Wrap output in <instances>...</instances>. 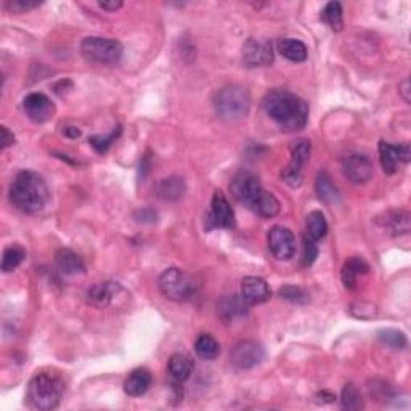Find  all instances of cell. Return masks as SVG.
Here are the masks:
<instances>
[{
  "label": "cell",
  "instance_id": "1",
  "mask_svg": "<svg viewBox=\"0 0 411 411\" xmlns=\"http://www.w3.org/2000/svg\"><path fill=\"white\" fill-rule=\"evenodd\" d=\"M264 110L273 119L283 131L294 132L301 131L307 126L308 121V106L307 103L291 94L288 90H272L265 95L262 101Z\"/></svg>",
  "mask_w": 411,
  "mask_h": 411
},
{
  "label": "cell",
  "instance_id": "2",
  "mask_svg": "<svg viewBox=\"0 0 411 411\" xmlns=\"http://www.w3.org/2000/svg\"><path fill=\"white\" fill-rule=\"evenodd\" d=\"M230 192L238 203L245 204L264 219H272L280 212V201L275 194L265 190L259 178L251 172H241L233 177Z\"/></svg>",
  "mask_w": 411,
  "mask_h": 411
},
{
  "label": "cell",
  "instance_id": "3",
  "mask_svg": "<svg viewBox=\"0 0 411 411\" xmlns=\"http://www.w3.org/2000/svg\"><path fill=\"white\" fill-rule=\"evenodd\" d=\"M10 203L16 209L26 214H36L42 210L50 201V190H48L44 177L31 171H23L16 174L12 185H10Z\"/></svg>",
  "mask_w": 411,
  "mask_h": 411
},
{
  "label": "cell",
  "instance_id": "4",
  "mask_svg": "<svg viewBox=\"0 0 411 411\" xmlns=\"http://www.w3.org/2000/svg\"><path fill=\"white\" fill-rule=\"evenodd\" d=\"M64 394V381L58 373L42 371L32 377L28 386V403L32 410H55Z\"/></svg>",
  "mask_w": 411,
  "mask_h": 411
},
{
  "label": "cell",
  "instance_id": "5",
  "mask_svg": "<svg viewBox=\"0 0 411 411\" xmlns=\"http://www.w3.org/2000/svg\"><path fill=\"white\" fill-rule=\"evenodd\" d=\"M214 110L224 121H238L247 116L251 110V96L243 85H225L214 95Z\"/></svg>",
  "mask_w": 411,
  "mask_h": 411
},
{
  "label": "cell",
  "instance_id": "6",
  "mask_svg": "<svg viewBox=\"0 0 411 411\" xmlns=\"http://www.w3.org/2000/svg\"><path fill=\"white\" fill-rule=\"evenodd\" d=\"M158 288L166 299L174 302H188L196 294L198 284L194 283L192 275L183 272L182 268L171 267L159 275Z\"/></svg>",
  "mask_w": 411,
  "mask_h": 411
},
{
  "label": "cell",
  "instance_id": "7",
  "mask_svg": "<svg viewBox=\"0 0 411 411\" xmlns=\"http://www.w3.org/2000/svg\"><path fill=\"white\" fill-rule=\"evenodd\" d=\"M80 53L89 63L101 64V66H110L116 64L122 57V45L115 39H106V37H85L80 42Z\"/></svg>",
  "mask_w": 411,
  "mask_h": 411
},
{
  "label": "cell",
  "instance_id": "8",
  "mask_svg": "<svg viewBox=\"0 0 411 411\" xmlns=\"http://www.w3.org/2000/svg\"><path fill=\"white\" fill-rule=\"evenodd\" d=\"M310 142L304 138L297 140L291 147V161L288 167L281 172V177L289 187H299L302 183V167H304L307 159L310 158Z\"/></svg>",
  "mask_w": 411,
  "mask_h": 411
},
{
  "label": "cell",
  "instance_id": "9",
  "mask_svg": "<svg viewBox=\"0 0 411 411\" xmlns=\"http://www.w3.org/2000/svg\"><path fill=\"white\" fill-rule=\"evenodd\" d=\"M268 247L278 261H291L296 256V236L286 226L275 225L268 231Z\"/></svg>",
  "mask_w": 411,
  "mask_h": 411
},
{
  "label": "cell",
  "instance_id": "10",
  "mask_svg": "<svg viewBox=\"0 0 411 411\" xmlns=\"http://www.w3.org/2000/svg\"><path fill=\"white\" fill-rule=\"evenodd\" d=\"M342 172L347 180L355 185H363L368 180H371L375 167L366 154L349 153L342 158Z\"/></svg>",
  "mask_w": 411,
  "mask_h": 411
},
{
  "label": "cell",
  "instance_id": "11",
  "mask_svg": "<svg viewBox=\"0 0 411 411\" xmlns=\"http://www.w3.org/2000/svg\"><path fill=\"white\" fill-rule=\"evenodd\" d=\"M265 356L264 347L256 340H241L230 352L231 365L238 370H250L257 366Z\"/></svg>",
  "mask_w": 411,
  "mask_h": 411
},
{
  "label": "cell",
  "instance_id": "12",
  "mask_svg": "<svg viewBox=\"0 0 411 411\" xmlns=\"http://www.w3.org/2000/svg\"><path fill=\"white\" fill-rule=\"evenodd\" d=\"M273 62V45L268 39L251 37L243 45V63L247 68L268 66Z\"/></svg>",
  "mask_w": 411,
  "mask_h": 411
},
{
  "label": "cell",
  "instance_id": "13",
  "mask_svg": "<svg viewBox=\"0 0 411 411\" xmlns=\"http://www.w3.org/2000/svg\"><path fill=\"white\" fill-rule=\"evenodd\" d=\"M122 296H127V293L116 281H100L87 289V302L96 308L115 305Z\"/></svg>",
  "mask_w": 411,
  "mask_h": 411
},
{
  "label": "cell",
  "instance_id": "14",
  "mask_svg": "<svg viewBox=\"0 0 411 411\" xmlns=\"http://www.w3.org/2000/svg\"><path fill=\"white\" fill-rule=\"evenodd\" d=\"M411 158V150L408 145H392L381 140L380 142V159L382 171L387 175L396 174L398 167L407 164Z\"/></svg>",
  "mask_w": 411,
  "mask_h": 411
},
{
  "label": "cell",
  "instance_id": "15",
  "mask_svg": "<svg viewBox=\"0 0 411 411\" xmlns=\"http://www.w3.org/2000/svg\"><path fill=\"white\" fill-rule=\"evenodd\" d=\"M208 229H214V226H220V229H231L235 226V214L233 209L229 203V199L225 198V194L222 192H215L210 201V212L208 215Z\"/></svg>",
  "mask_w": 411,
  "mask_h": 411
},
{
  "label": "cell",
  "instance_id": "16",
  "mask_svg": "<svg viewBox=\"0 0 411 411\" xmlns=\"http://www.w3.org/2000/svg\"><path fill=\"white\" fill-rule=\"evenodd\" d=\"M23 108L26 111V116H28L32 122L44 124L50 121L52 116L55 115V105L53 101L48 99L44 94H29L23 100Z\"/></svg>",
  "mask_w": 411,
  "mask_h": 411
},
{
  "label": "cell",
  "instance_id": "17",
  "mask_svg": "<svg viewBox=\"0 0 411 411\" xmlns=\"http://www.w3.org/2000/svg\"><path fill=\"white\" fill-rule=\"evenodd\" d=\"M272 296L267 281L257 277H246L241 283V299L247 305H257L267 302Z\"/></svg>",
  "mask_w": 411,
  "mask_h": 411
},
{
  "label": "cell",
  "instance_id": "18",
  "mask_svg": "<svg viewBox=\"0 0 411 411\" xmlns=\"http://www.w3.org/2000/svg\"><path fill=\"white\" fill-rule=\"evenodd\" d=\"M185 180L178 175H171L166 178H161V180L154 185V194L162 201L174 203L178 201L183 194H185Z\"/></svg>",
  "mask_w": 411,
  "mask_h": 411
},
{
  "label": "cell",
  "instance_id": "19",
  "mask_svg": "<svg viewBox=\"0 0 411 411\" xmlns=\"http://www.w3.org/2000/svg\"><path fill=\"white\" fill-rule=\"evenodd\" d=\"M55 264L59 273L64 277H75V275L85 273L82 259L71 250H58L55 254Z\"/></svg>",
  "mask_w": 411,
  "mask_h": 411
},
{
  "label": "cell",
  "instance_id": "20",
  "mask_svg": "<svg viewBox=\"0 0 411 411\" xmlns=\"http://www.w3.org/2000/svg\"><path fill=\"white\" fill-rule=\"evenodd\" d=\"M151 381H153V377H151V373L148 370L137 368L124 382V391H126L129 397H142L150 389Z\"/></svg>",
  "mask_w": 411,
  "mask_h": 411
},
{
  "label": "cell",
  "instance_id": "21",
  "mask_svg": "<svg viewBox=\"0 0 411 411\" xmlns=\"http://www.w3.org/2000/svg\"><path fill=\"white\" fill-rule=\"evenodd\" d=\"M377 224L394 236L407 235L410 231V214L407 210H392L384 215V219H377Z\"/></svg>",
  "mask_w": 411,
  "mask_h": 411
},
{
  "label": "cell",
  "instance_id": "22",
  "mask_svg": "<svg viewBox=\"0 0 411 411\" xmlns=\"http://www.w3.org/2000/svg\"><path fill=\"white\" fill-rule=\"evenodd\" d=\"M368 264L361 257H350L347 262L342 265V270H340V280H342V284L347 289H354L356 286V278L361 277V275L368 273Z\"/></svg>",
  "mask_w": 411,
  "mask_h": 411
},
{
  "label": "cell",
  "instance_id": "23",
  "mask_svg": "<svg viewBox=\"0 0 411 411\" xmlns=\"http://www.w3.org/2000/svg\"><path fill=\"white\" fill-rule=\"evenodd\" d=\"M193 368V360L185 354H174L169 359V363H167V371H169L172 380L177 382L187 381L192 376Z\"/></svg>",
  "mask_w": 411,
  "mask_h": 411
},
{
  "label": "cell",
  "instance_id": "24",
  "mask_svg": "<svg viewBox=\"0 0 411 411\" xmlns=\"http://www.w3.org/2000/svg\"><path fill=\"white\" fill-rule=\"evenodd\" d=\"M315 192L318 199L328 206H334L340 201L338 187L334 185L331 177H329L326 172H320V174H318L315 182Z\"/></svg>",
  "mask_w": 411,
  "mask_h": 411
},
{
  "label": "cell",
  "instance_id": "25",
  "mask_svg": "<svg viewBox=\"0 0 411 411\" xmlns=\"http://www.w3.org/2000/svg\"><path fill=\"white\" fill-rule=\"evenodd\" d=\"M278 52L283 55L286 59L293 63H302L307 59V47L304 42L291 39V37H284V39L278 41Z\"/></svg>",
  "mask_w": 411,
  "mask_h": 411
},
{
  "label": "cell",
  "instance_id": "26",
  "mask_svg": "<svg viewBox=\"0 0 411 411\" xmlns=\"http://www.w3.org/2000/svg\"><path fill=\"white\" fill-rule=\"evenodd\" d=\"M246 307L247 304L241 297L238 296H226L224 299L220 301L219 304V313L220 317L224 318L225 322L233 320L236 317H241L246 313Z\"/></svg>",
  "mask_w": 411,
  "mask_h": 411
},
{
  "label": "cell",
  "instance_id": "27",
  "mask_svg": "<svg viewBox=\"0 0 411 411\" xmlns=\"http://www.w3.org/2000/svg\"><path fill=\"white\" fill-rule=\"evenodd\" d=\"M328 233V224L324 215L320 210H312L310 214L307 215L305 222V236L310 238L313 241H320L322 238L326 236Z\"/></svg>",
  "mask_w": 411,
  "mask_h": 411
},
{
  "label": "cell",
  "instance_id": "28",
  "mask_svg": "<svg viewBox=\"0 0 411 411\" xmlns=\"http://www.w3.org/2000/svg\"><path fill=\"white\" fill-rule=\"evenodd\" d=\"M194 352L203 360H215L220 354V345L210 334H199L194 340Z\"/></svg>",
  "mask_w": 411,
  "mask_h": 411
},
{
  "label": "cell",
  "instance_id": "29",
  "mask_svg": "<svg viewBox=\"0 0 411 411\" xmlns=\"http://www.w3.org/2000/svg\"><path fill=\"white\" fill-rule=\"evenodd\" d=\"M320 18L323 23H326L333 31L339 32L344 29V12L342 5L339 2H329L324 5Z\"/></svg>",
  "mask_w": 411,
  "mask_h": 411
},
{
  "label": "cell",
  "instance_id": "30",
  "mask_svg": "<svg viewBox=\"0 0 411 411\" xmlns=\"http://www.w3.org/2000/svg\"><path fill=\"white\" fill-rule=\"evenodd\" d=\"M377 339L386 347H391L394 350H403L408 344L407 336L402 331H398V329H381V331H377Z\"/></svg>",
  "mask_w": 411,
  "mask_h": 411
},
{
  "label": "cell",
  "instance_id": "31",
  "mask_svg": "<svg viewBox=\"0 0 411 411\" xmlns=\"http://www.w3.org/2000/svg\"><path fill=\"white\" fill-rule=\"evenodd\" d=\"M26 252L21 246H8L7 250L3 251V257H2V272L8 273L13 272L15 268L20 267V264L24 261Z\"/></svg>",
  "mask_w": 411,
  "mask_h": 411
},
{
  "label": "cell",
  "instance_id": "32",
  "mask_svg": "<svg viewBox=\"0 0 411 411\" xmlns=\"http://www.w3.org/2000/svg\"><path fill=\"white\" fill-rule=\"evenodd\" d=\"M340 405L344 410L356 411L363 408V398H361L359 389L354 384H345L342 389V396H340Z\"/></svg>",
  "mask_w": 411,
  "mask_h": 411
},
{
  "label": "cell",
  "instance_id": "33",
  "mask_svg": "<svg viewBox=\"0 0 411 411\" xmlns=\"http://www.w3.org/2000/svg\"><path fill=\"white\" fill-rule=\"evenodd\" d=\"M278 294L283 297V299L293 302V304H307L308 301H310V297H308V293H305L304 289L299 288V286H291V284H286L283 288H280Z\"/></svg>",
  "mask_w": 411,
  "mask_h": 411
},
{
  "label": "cell",
  "instance_id": "34",
  "mask_svg": "<svg viewBox=\"0 0 411 411\" xmlns=\"http://www.w3.org/2000/svg\"><path fill=\"white\" fill-rule=\"evenodd\" d=\"M119 135H121V126L115 127V131H113L110 135H106V137H103V135H94V137L89 138V143L95 148V151H99V153L103 154L108 148L111 147L113 142H116Z\"/></svg>",
  "mask_w": 411,
  "mask_h": 411
},
{
  "label": "cell",
  "instance_id": "35",
  "mask_svg": "<svg viewBox=\"0 0 411 411\" xmlns=\"http://www.w3.org/2000/svg\"><path fill=\"white\" fill-rule=\"evenodd\" d=\"M41 5L42 2H39V0H7L5 8L12 13H26L41 7Z\"/></svg>",
  "mask_w": 411,
  "mask_h": 411
},
{
  "label": "cell",
  "instance_id": "36",
  "mask_svg": "<svg viewBox=\"0 0 411 411\" xmlns=\"http://www.w3.org/2000/svg\"><path fill=\"white\" fill-rule=\"evenodd\" d=\"M317 257H318L317 241L304 236V254H302V264H304L305 267H310V265L317 261Z\"/></svg>",
  "mask_w": 411,
  "mask_h": 411
},
{
  "label": "cell",
  "instance_id": "37",
  "mask_svg": "<svg viewBox=\"0 0 411 411\" xmlns=\"http://www.w3.org/2000/svg\"><path fill=\"white\" fill-rule=\"evenodd\" d=\"M0 132H2V140H0V142H2V150L12 147V145L15 143V135L8 131V127L5 126L0 127Z\"/></svg>",
  "mask_w": 411,
  "mask_h": 411
},
{
  "label": "cell",
  "instance_id": "38",
  "mask_svg": "<svg viewBox=\"0 0 411 411\" xmlns=\"http://www.w3.org/2000/svg\"><path fill=\"white\" fill-rule=\"evenodd\" d=\"M135 217H137L138 222H148V224H151V222L156 220V212L153 209H142L135 214Z\"/></svg>",
  "mask_w": 411,
  "mask_h": 411
},
{
  "label": "cell",
  "instance_id": "39",
  "mask_svg": "<svg viewBox=\"0 0 411 411\" xmlns=\"http://www.w3.org/2000/svg\"><path fill=\"white\" fill-rule=\"evenodd\" d=\"M99 5L103 10H106V12H116V10L122 7V2L121 0H101Z\"/></svg>",
  "mask_w": 411,
  "mask_h": 411
},
{
  "label": "cell",
  "instance_id": "40",
  "mask_svg": "<svg viewBox=\"0 0 411 411\" xmlns=\"http://www.w3.org/2000/svg\"><path fill=\"white\" fill-rule=\"evenodd\" d=\"M400 94H402L403 100L410 103V80L405 79L402 84H400Z\"/></svg>",
  "mask_w": 411,
  "mask_h": 411
},
{
  "label": "cell",
  "instance_id": "41",
  "mask_svg": "<svg viewBox=\"0 0 411 411\" xmlns=\"http://www.w3.org/2000/svg\"><path fill=\"white\" fill-rule=\"evenodd\" d=\"M66 135H68V137L78 138V137H79V135H80V132H79V131H78V129H75V127H68V129H66Z\"/></svg>",
  "mask_w": 411,
  "mask_h": 411
}]
</instances>
